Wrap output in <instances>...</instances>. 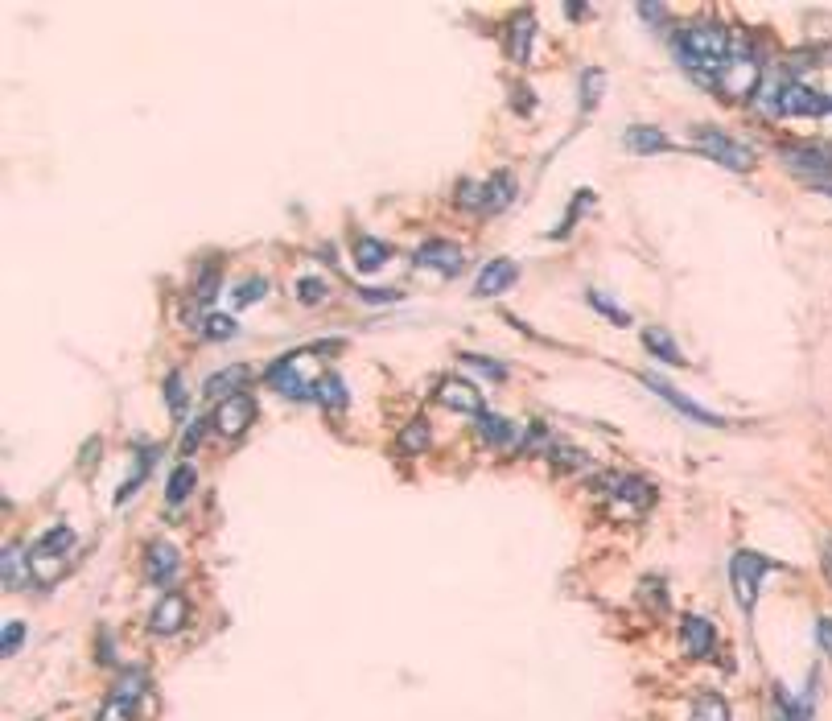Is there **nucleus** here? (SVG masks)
I'll return each mask as SVG.
<instances>
[{
  "instance_id": "2f4dec72",
  "label": "nucleus",
  "mask_w": 832,
  "mask_h": 721,
  "mask_svg": "<svg viewBox=\"0 0 832 721\" xmlns=\"http://www.w3.org/2000/svg\"><path fill=\"white\" fill-rule=\"evenodd\" d=\"M141 684H145V672H141V668H132V672H124V676H120V693H116V697L132 705L136 697H141Z\"/></svg>"
},
{
  "instance_id": "4be33fe9",
  "label": "nucleus",
  "mask_w": 832,
  "mask_h": 721,
  "mask_svg": "<svg viewBox=\"0 0 832 721\" xmlns=\"http://www.w3.org/2000/svg\"><path fill=\"white\" fill-rule=\"evenodd\" d=\"M622 145L643 157V153H664V149H672V136H664L660 128H651V124H635V128H627V136H622Z\"/></svg>"
},
{
  "instance_id": "72a5a7b5",
  "label": "nucleus",
  "mask_w": 832,
  "mask_h": 721,
  "mask_svg": "<svg viewBox=\"0 0 832 721\" xmlns=\"http://www.w3.org/2000/svg\"><path fill=\"white\" fill-rule=\"evenodd\" d=\"M297 297H301L305 305H322V301H326V285H322L318 277H305V281H297Z\"/></svg>"
},
{
  "instance_id": "1a4fd4ad",
  "label": "nucleus",
  "mask_w": 832,
  "mask_h": 721,
  "mask_svg": "<svg viewBox=\"0 0 832 721\" xmlns=\"http://www.w3.org/2000/svg\"><path fill=\"white\" fill-rule=\"evenodd\" d=\"M437 404L441 408H454V412H470V417H482V392L470 384V380H458V375H445L437 384Z\"/></svg>"
},
{
  "instance_id": "20e7f679",
  "label": "nucleus",
  "mask_w": 832,
  "mask_h": 721,
  "mask_svg": "<svg viewBox=\"0 0 832 721\" xmlns=\"http://www.w3.org/2000/svg\"><path fill=\"white\" fill-rule=\"evenodd\" d=\"M721 99H730V103H746L750 95H758V87H762V66L754 62V58H730V62H721V71L713 75V83H709Z\"/></svg>"
},
{
  "instance_id": "2eb2a0df",
  "label": "nucleus",
  "mask_w": 832,
  "mask_h": 721,
  "mask_svg": "<svg viewBox=\"0 0 832 721\" xmlns=\"http://www.w3.org/2000/svg\"><path fill=\"white\" fill-rule=\"evenodd\" d=\"M268 384H272L276 392H281V396H289V400H314V384L301 380L293 359L272 363V367H268Z\"/></svg>"
},
{
  "instance_id": "c756f323",
  "label": "nucleus",
  "mask_w": 832,
  "mask_h": 721,
  "mask_svg": "<svg viewBox=\"0 0 832 721\" xmlns=\"http://www.w3.org/2000/svg\"><path fill=\"white\" fill-rule=\"evenodd\" d=\"M400 450H408V454H425V450H429V425H425V421H412L408 429H400Z\"/></svg>"
},
{
  "instance_id": "7c9ffc66",
  "label": "nucleus",
  "mask_w": 832,
  "mask_h": 721,
  "mask_svg": "<svg viewBox=\"0 0 832 721\" xmlns=\"http://www.w3.org/2000/svg\"><path fill=\"white\" fill-rule=\"evenodd\" d=\"M25 639V623L21 618H5V631H0V656H13Z\"/></svg>"
},
{
  "instance_id": "412c9836",
  "label": "nucleus",
  "mask_w": 832,
  "mask_h": 721,
  "mask_svg": "<svg viewBox=\"0 0 832 721\" xmlns=\"http://www.w3.org/2000/svg\"><path fill=\"white\" fill-rule=\"evenodd\" d=\"M351 256H355V268H359V272H379V268L388 264L392 248L384 244V239H375V235H359V239H355V248H351Z\"/></svg>"
},
{
  "instance_id": "39448f33",
  "label": "nucleus",
  "mask_w": 832,
  "mask_h": 721,
  "mask_svg": "<svg viewBox=\"0 0 832 721\" xmlns=\"http://www.w3.org/2000/svg\"><path fill=\"white\" fill-rule=\"evenodd\" d=\"M767 569H771V561L750 553V548H738V553L730 557V586H734V598L746 614L758 602V586H762V577H767Z\"/></svg>"
},
{
  "instance_id": "6ab92c4d",
  "label": "nucleus",
  "mask_w": 832,
  "mask_h": 721,
  "mask_svg": "<svg viewBox=\"0 0 832 721\" xmlns=\"http://www.w3.org/2000/svg\"><path fill=\"white\" fill-rule=\"evenodd\" d=\"M29 577H33L29 553L17 544H5V553H0V581H5V590H21Z\"/></svg>"
},
{
  "instance_id": "6e6552de",
  "label": "nucleus",
  "mask_w": 832,
  "mask_h": 721,
  "mask_svg": "<svg viewBox=\"0 0 832 721\" xmlns=\"http://www.w3.org/2000/svg\"><path fill=\"white\" fill-rule=\"evenodd\" d=\"M252 421H256V400H252L248 392H239V396L223 400V404L215 408V417H211V425H215L223 437H239Z\"/></svg>"
},
{
  "instance_id": "0eeeda50",
  "label": "nucleus",
  "mask_w": 832,
  "mask_h": 721,
  "mask_svg": "<svg viewBox=\"0 0 832 721\" xmlns=\"http://www.w3.org/2000/svg\"><path fill=\"white\" fill-rule=\"evenodd\" d=\"M412 264L425 268V272H441V277H458L462 264H466V256H462L458 244H449V239H429V244L416 248Z\"/></svg>"
},
{
  "instance_id": "423d86ee",
  "label": "nucleus",
  "mask_w": 832,
  "mask_h": 721,
  "mask_svg": "<svg viewBox=\"0 0 832 721\" xmlns=\"http://www.w3.org/2000/svg\"><path fill=\"white\" fill-rule=\"evenodd\" d=\"M832 108V103L816 91V87H808V83H787V87H779V95H775V112L779 116H791V120H816V116H824Z\"/></svg>"
},
{
  "instance_id": "a878e982",
  "label": "nucleus",
  "mask_w": 832,
  "mask_h": 721,
  "mask_svg": "<svg viewBox=\"0 0 832 721\" xmlns=\"http://www.w3.org/2000/svg\"><path fill=\"white\" fill-rule=\"evenodd\" d=\"M643 347L655 355V359H664V363H684V355H680V347L672 342V334H664V330H643Z\"/></svg>"
},
{
  "instance_id": "b1692460",
  "label": "nucleus",
  "mask_w": 832,
  "mask_h": 721,
  "mask_svg": "<svg viewBox=\"0 0 832 721\" xmlns=\"http://www.w3.org/2000/svg\"><path fill=\"white\" fill-rule=\"evenodd\" d=\"M511 198H515V178L507 174V169H499V174L487 182V194H482V211H503Z\"/></svg>"
},
{
  "instance_id": "58836bf2",
  "label": "nucleus",
  "mask_w": 832,
  "mask_h": 721,
  "mask_svg": "<svg viewBox=\"0 0 832 721\" xmlns=\"http://www.w3.org/2000/svg\"><path fill=\"white\" fill-rule=\"evenodd\" d=\"M458 190H462L458 194L462 206H478V211H482V194H487V186H482V182H462Z\"/></svg>"
},
{
  "instance_id": "f03ea898",
  "label": "nucleus",
  "mask_w": 832,
  "mask_h": 721,
  "mask_svg": "<svg viewBox=\"0 0 832 721\" xmlns=\"http://www.w3.org/2000/svg\"><path fill=\"white\" fill-rule=\"evenodd\" d=\"M29 565H33V581H42V586L62 581L66 573H71V565H75V532L71 528L46 532L38 544H33Z\"/></svg>"
},
{
  "instance_id": "4c0bfd02",
  "label": "nucleus",
  "mask_w": 832,
  "mask_h": 721,
  "mask_svg": "<svg viewBox=\"0 0 832 721\" xmlns=\"http://www.w3.org/2000/svg\"><path fill=\"white\" fill-rule=\"evenodd\" d=\"M264 297V281L260 277H252L248 285H235V305H256Z\"/></svg>"
},
{
  "instance_id": "ea45409f",
  "label": "nucleus",
  "mask_w": 832,
  "mask_h": 721,
  "mask_svg": "<svg viewBox=\"0 0 832 721\" xmlns=\"http://www.w3.org/2000/svg\"><path fill=\"white\" fill-rule=\"evenodd\" d=\"M589 301H594V309H602V314H610V318H614L618 326H631V318H627V314H622V309H618L614 301H606L602 293H589Z\"/></svg>"
},
{
  "instance_id": "c9c22d12",
  "label": "nucleus",
  "mask_w": 832,
  "mask_h": 721,
  "mask_svg": "<svg viewBox=\"0 0 832 721\" xmlns=\"http://www.w3.org/2000/svg\"><path fill=\"white\" fill-rule=\"evenodd\" d=\"M95 721H132V705L128 701H120V697H112L108 705L99 709V717Z\"/></svg>"
},
{
  "instance_id": "a19ab883",
  "label": "nucleus",
  "mask_w": 832,
  "mask_h": 721,
  "mask_svg": "<svg viewBox=\"0 0 832 721\" xmlns=\"http://www.w3.org/2000/svg\"><path fill=\"white\" fill-rule=\"evenodd\" d=\"M816 639H820V647L832 656V618H820V623H816Z\"/></svg>"
},
{
  "instance_id": "aec40b11",
  "label": "nucleus",
  "mask_w": 832,
  "mask_h": 721,
  "mask_svg": "<svg viewBox=\"0 0 832 721\" xmlns=\"http://www.w3.org/2000/svg\"><path fill=\"white\" fill-rule=\"evenodd\" d=\"M478 433H482V441H491L495 450H515L519 445V425L507 417H491V412L478 417Z\"/></svg>"
},
{
  "instance_id": "5701e85b",
  "label": "nucleus",
  "mask_w": 832,
  "mask_h": 721,
  "mask_svg": "<svg viewBox=\"0 0 832 721\" xmlns=\"http://www.w3.org/2000/svg\"><path fill=\"white\" fill-rule=\"evenodd\" d=\"M314 400H318L322 408H330V412L346 408V404H351V396H346V380H342L338 371H326L322 380L314 384Z\"/></svg>"
},
{
  "instance_id": "473e14b6",
  "label": "nucleus",
  "mask_w": 832,
  "mask_h": 721,
  "mask_svg": "<svg viewBox=\"0 0 832 721\" xmlns=\"http://www.w3.org/2000/svg\"><path fill=\"white\" fill-rule=\"evenodd\" d=\"M202 334H206V338H219V342H223V338H231V334H235V322H231L227 314H211V318L202 322Z\"/></svg>"
},
{
  "instance_id": "bb28decb",
  "label": "nucleus",
  "mask_w": 832,
  "mask_h": 721,
  "mask_svg": "<svg viewBox=\"0 0 832 721\" xmlns=\"http://www.w3.org/2000/svg\"><path fill=\"white\" fill-rule=\"evenodd\" d=\"M688 721H730V705H725V697H717V693H705V697H697V705H692Z\"/></svg>"
},
{
  "instance_id": "393cba45",
  "label": "nucleus",
  "mask_w": 832,
  "mask_h": 721,
  "mask_svg": "<svg viewBox=\"0 0 832 721\" xmlns=\"http://www.w3.org/2000/svg\"><path fill=\"white\" fill-rule=\"evenodd\" d=\"M610 487H614V491H610L614 499H627L631 507H647V503L655 499L643 478H610Z\"/></svg>"
},
{
  "instance_id": "9d476101",
  "label": "nucleus",
  "mask_w": 832,
  "mask_h": 721,
  "mask_svg": "<svg viewBox=\"0 0 832 721\" xmlns=\"http://www.w3.org/2000/svg\"><path fill=\"white\" fill-rule=\"evenodd\" d=\"M178 565H182V557L169 540H153L145 548V577L153 581V586H169V581L178 577Z\"/></svg>"
},
{
  "instance_id": "f257e3e1",
  "label": "nucleus",
  "mask_w": 832,
  "mask_h": 721,
  "mask_svg": "<svg viewBox=\"0 0 832 721\" xmlns=\"http://www.w3.org/2000/svg\"><path fill=\"white\" fill-rule=\"evenodd\" d=\"M730 29L717 21H697L680 33V62L684 71H692L701 83H713V75L721 71V62H730Z\"/></svg>"
},
{
  "instance_id": "9b49d317",
  "label": "nucleus",
  "mask_w": 832,
  "mask_h": 721,
  "mask_svg": "<svg viewBox=\"0 0 832 721\" xmlns=\"http://www.w3.org/2000/svg\"><path fill=\"white\" fill-rule=\"evenodd\" d=\"M680 639H684V651L692 660H705L713 656L717 647V631H713V618H701V614H688L680 623Z\"/></svg>"
},
{
  "instance_id": "ddd939ff",
  "label": "nucleus",
  "mask_w": 832,
  "mask_h": 721,
  "mask_svg": "<svg viewBox=\"0 0 832 721\" xmlns=\"http://www.w3.org/2000/svg\"><path fill=\"white\" fill-rule=\"evenodd\" d=\"M643 380H647V388H655V392H660V400H668V404H676V408L684 412V417H692V421H701V425H713V429H721V425H725V421L717 417V412H709V408H701V404H692V400H688V396H684L680 388H672V384H664V380H660V375H643Z\"/></svg>"
},
{
  "instance_id": "f8f14e48",
  "label": "nucleus",
  "mask_w": 832,
  "mask_h": 721,
  "mask_svg": "<svg viewBox=\"0 0 832 721\" xmlns=\"http://www.w3.org/2000/svg\"><path fill=\"white\" fill-rule=\"evenodd\" d=\"M186 618H190L186 598H182V594H165V598L153 606V614H149V631H153V635H178V631L186 627Z\"/></svg>"
},
{
  "instance_id": "a211bd4d",
  "label": "nucleus",
  "mask_w": 832,
  "mask_h": 721,
  "mask_svg": "<svg viewBox=\"0 0 832 721\" xmlns=\"http://www.w3.org/2000/svg\"><path fill=\"white\" fill-rule=\"evenodd\" d=\"M532 38H536V21H532V13H519V17L507 25V54H511V62H519V66H528V62H532Z\"/></svg>"
},
{
  "instance_id": "4468645a",
  "label": "nucleus",
  "mask_w": 832,
  "mask_h": 721,
  "mask_svg": "<svg viewBox=\"0 0 832 721\" xmlns=\"http://www.w3.org/2000/svg\"><path fill=\"white\" fill-rule=\"evenodd\" d=\"M515 277H519L515 260H491V264H482L478 281H474V297H499V293H507L515 285Z\"/></svg>"
},
{
  "instance_id": "f3484780",
  "label": "nucleus",
  "mask_w": 832,
  "mask_h": 721,
  "mask_svg": "<svg viewBox=\"0 0 832 721\" xmlns=\"http://www.w3.org/2000/svg\"><path fill=\"white\" fill-rule=\"evenodd\" d=\"M783 161L795 174H832V145H804V149H787Z\"/></svg>"
},
{
  "instance_id": "f704fd0d",
  "label": "nucleus",
  "mask_w": 832,
  "mask_h": 721,
  "mask_svg": "<svg viewBox=\"0 0 832 721\" xmlns=\"http://www.w3.org/2000/svg\"><path fill=\"white\" fill-rule=\"evenodd\" d=\"M165 400H169L173 412L186 408V380H182V375H169V380H165Z\"/></svg>"
},
{
  "instance_id": "dca6fc26",
  "label": "nucleus",
  "mask_w": 832,
  "mask_h": 721,
  "mask_svg": "<svg viewBox=\"0 0 832 721\" xmlns=\"http://www.w3.org/2000/svg\"><path fill=\"white\" fill-rule=\"evenodd\" d=\"M248 375H252V371H248L244 363H231V367L215 371L211 380L202 384V392H206V400H219V404H223V400H231V396H239V392H244Z\"/></svg>"
},
{
  "instance_id": "e433bc0d",
  "label": "nucleus",
  "mask_w": 832,
  "mask_h": 721,
  "mask_svg": "<svg viewBox=\"0 0 832 721\" xmlns=\"http://www.w3.org/2000/svg\"><path fill=\"white\" fill-rule=\"evenodd\" d=\"M462 363L474 367V371H482V375H491V380H503V375H507L503 363H491V359H482V355H462Z\"/></svg>"
},
{
  "instance_id": "cd10ccee",
  "label": "nucleus",
  "mask_w": 832,
  "mask_h": 721,
  "mask_svg": "<svg viewBox=\"0 0 832 721\" xmlns=\"http://www.w3.org/2000/svg\"><path fill=\"white\" fill-rule=\"evenodd\" d=\"M190 491H194V466H190V462H182L178 470L169 474V483H165V499H169V503H182V499H190Z\"/></svg>"
},
{
  "instance_id": "7ed1b4c3",
  "label": "nucleus",
  "mask_w": 832,
  "mask_h": 721,
  "mask_svg": "<svg viewBox=\"0 0 832 721\" xmlns=\"http://www.w3.org/2000/svg\"><path fill=\"white\" fill-rule=\"evenodd\" d=\"M692 145H697L709 161H717V165H725V169H734V174H750V169H754L750 145L734 141L730 132H721V128H713V124L692 128Z\"/></svg>"
},
{
  "instance_id": "c85d7f7f",
  "label": "nucleus",
  "mask_w": 832,
  "mask_h": 721,
  "mask_svg": "<svg viewBox=\"0 0 832 721\" xmlns=\"http://www.w3.org/2000/svg\"><path fill=\"white\" fill-rule=\"evenodd\" d=\"M602 87H606V71H598V66L581 71V108H585V112L602 99Z\"/></svg>"
}]
</instances>
